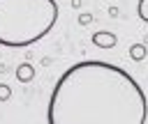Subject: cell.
Here are the masks:
<instances>
[{"label": "cell", "mask_w": 148, "mask_h": 124, "mask_svg": "<svg viewBox=\"0 0 148 124\" xmlns=\"http://www.w3.org/2000/svg\"><path fill=\"white\" fill-rule=\"evenodd\" d=\"M90 39H92V44H95L97 48H113V46L118 44V37H116L113 32H109V30H99V32H95Z\"/></svg>", "instance_id": "cell-3"}, {"label": "cell", "mask_w": 148, "mask_h": 124, "mask_svg": "<svg viewBox=\"0 0 148 124\" xmlns=\"http://www.w3.org/2000/svg\"><path fill=\"white\" fill-rule=\"evenodd\" d=\"M136 14H139V18H141L143 23H148V0H139V5H136Z\"/></svg>", "instance_id": "cell-6"}, {"label": "cell", "mask_w": 148, "mask_h": 124, "mask_svg": "<svg viewBox=\"0 0 148 124\" xmlns=\"http://www.w3.org/2000/svg\"><path fill=\"white\" fill-rule=\"evenodd\" d=\"M72 7H74V9H79V7H81V0H72Z\"/></svg>", "instance_id": "cell-9"}, {"label": "cell", "mask_w": 148, "mask_h": 124, "mask_svg": "<svg viewBox=\"0 0 148 124\" xmlns=\"http://www.w3.org/2000/svg\"><path fill=\"white\" fill-rule=\"evenodd\" d=\"M58 14L56 0H0V46L37 44L56 28Z\"/></svg>", "instance_id": "cell-2"}, {"label": "cell", "mask_w": 148, "mask_h": 124, "mask_svg": "<svg viewBox=\"0 0 148 124\" xmlns=\"http://www.w3.org/2000/svg\"><path fill=\"white\" fill-rule=\"evenodd\" d=\"M32 78H35V67L30 62H21L16 67V80L18 83H30Z\"/></svg>", "instance_id": "cell-4"}, {"label": "cell", "mask_w": 148, "mask_h": 124, "mask_svg": "<svg viewBox=\"0 0 148 124\" xmlns=\"http://www.w3.org/2000/svg\"><path fill=\"white\" fill-rule=\"evenodd\" d=\"M90 21H92V14H81L79 16V23L81 25H90Z\"/></svg>", "instance_id": "cell-8"}, {"label": "cell", "mask_w": 148, "mask_h": 124, "mask_svg": "<svg viewBox=\"0 0 148 124\" xmlns=\"http://www.w3.org/2000/svg\"><path fill=\"white\" fill-rule=\"evenodd\" d=\"M146 55H148V48H146V44H132V46H130V57H132L134 62H141V60H146Z\"/></svg>", "instance_id": "cell-5"}, {"label": "cell", "mask_w": 148, "mask_h": 124, "mask_svg": "<svg viewBox=\"0 0 148 124\" xmlns=\"http://www.w3.org/2000/svg\"><path fill=\"white\" fill-rule=\"evenodd\" d=\"M148 99L141 85L118 64L83 60L56 80L49 124H146Z\"/></svg>", "instance_id": "cell-1"}, {"label": "cell", "mask_w": 148, "mask_h": 124, "mask_svg": "<svg viewBox=\"0 0 148 124\" xmlns=\"http://www.w3.org/2000/svg\"><path fill=\"white\" fill-rule=\"evenodd\" d=\"M9 96H12V87L5 85V83H0V101H7Z\"/></svg>", "instance_id": "cell-7"}]
</instances>
